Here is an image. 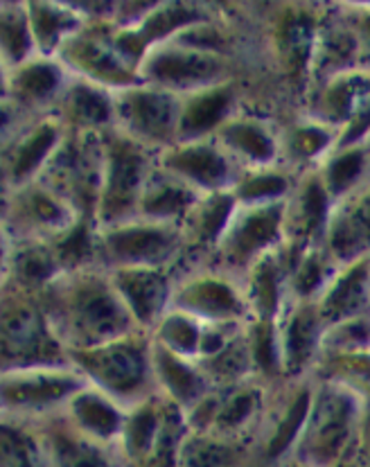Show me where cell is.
I'll use <instances>...</instances> for the list:
<instances>
[{
  "label": "cell",
  "instance_id": "obj_1",
  "mask_svg": "<svg viewBox=\"0 0 370 467\" xmlns=\"http://www.w3.org/2000/svg\"><path fill=\"white\" fill-rule=\"evenodd\" d=\"M140 159L129 147H116L111 156V181H108L107 211H125L139 188Z\"/></svg>",
  "mask_w": 370,
  "mask_h": 467
},
{
  "label": "cell",
  "instance_id": "obj_2",
  "mask_svg": "<svg viewBox=\"0 0 370 467\" xmlns=\"http://www.w3.org/2000/svg\"><path fill=\"white\" fill-rule=\"evenodd\" d=\"M151 73L163 82H199V79H208L215 75V64L208 61L206 57L168 52V55L156 57L151 64Z\"/></svg>",
  "mask_w": 370,
  "mask_h": 467
},
{
  "label": "cell",
  "instance_id": "obj_3",
  "mask_svg": "<svg viewBox=\"0 0 370 467\" xmlns=\"http://www.w3.org/2000/svg\"><path fill=\"white\" fill-rule=\"evenodd\" d=\"M108 246L122 260H156L168 251L170 240L160 231H125L113 235Z\"/></svg>",
  "mask_w": 370,
  "mask_h": 467
},
{
  "label": "cell",
  "instance_id": "obj_4",
  "mask_svg": "<svg viewBox=\"0 0 370 467\" xmlns=\"http://www.w3.org/2000/svg\"><path fill=\"white\" fill-rule=\"evenodd\" d=\"M129 118L134 127L147 136H163L170 129L172 109L163 95L140 93L129 99Z\"/></svg>",
  "mask_w": 370,
  "mask_h": 467
},
{
  "label": "cell",
  "instance_id": "obj_5",
  "mask_svg": "<svg viewBox=\"0 0 370 467\" xmlns=\"http://www.w3.org/2000/svg\"><path fill=\"white\" fill-rule=\"evenodd\" d=\"M122 289L140 318L154 317L160 307V300L165 298L163 280L156 278L154 274H125Z\"/></svg>",
  "mask_w": 370,
  "mask_h": 467
},
{
  "label": "cell",
  "instance_id": "obj_6",
  "mask_svg": "<svg viewBox=\"0 0 370 467\" xmlns=\"http://www.w3.org/2000/svg\"><path fill=\"white\" fill-rule=\"evenodd\" d=\"M98 373L113 389H131L140 382V357L131 348H118L104 355L102 359L95 361Z\"/></svg>",
  "mask_w": 370,
  "mask_h": 467
},
{
  "label": "cell",
  "instance_id": "obj_7",
  "mask_svg": "<svg viewBox=\"0 0 370 467\" xmlns=\"http://www.w3.org/2000/svg\"><path fill=\"white\" fill-rule=\"evenodd\" d=\"M79 317H82V326H87L93 332H113L120 327V309L113 303L111 296L104 292H87L77 300Z\"/></svg>",
  "mask_w": 370,
  "mask_h": 467
},
{
  "label": "cell",
  "instance_id": "obj_8",
  "mask_svg": "<svg viewBox=\"0 0 370 467\" xmlns=\"http://www.w3.org/2000/svg\"><path fill=\"white\" fill-rule=\"evenodd\" d=\"M172 165L206 185L220 183L226 176L224 161H221L215 151L203 150V147H194V150L181 151V154L172 161Z\"/></svg>",
  "mask_w": 370,
  "mask_h": 467
},
{
  "label": "cell",
  "instance_id": "obj_9",
  "mask_svg": "<svg viewBox=\"0 0 370 467\" xmlns=\"http://www.w3.org/2000/svg\"><path fill=\"white\" fill-rule=\"evenodd\" d=\"M47 459L52 467H113L95 447L66 436L57 438Z\"/></svg>",
  "mask_w": 370,
  "mask_h": 467
},
{
  "label": "cell",
  "instance_id": "obj_10",
  "mask_svg": "<svg viewBox=\"0 0 370 467\" xmlns=\"http://www.w3.org/2000/svg\"><path fill=\"white\" fill-rule=\"evenodd\" d=\"M276 226H278V213L276 211H267L253 214L251 219H246L242 223L240 233L235 235V249L240 255H249L253 254L255 249L267 244L273 235H276Z\"/></svg>",
  "mask_w": 370,
  "mask_h": 467
},
{
  "label": "cell",
  "instance_id": "obj_11",
  "mask_svg": "<svg viewBox=\"0 0 370 467\" xmlns=\"http://www.w3.org/2000/svg\"><path fill=\"white\" fill-rule=\"evenodd\" d=\"M226 107H229V95L226 93L203 95V98H199L197 102H192V107L188 109L183 127L192 133L206 131V129H211L212 125L220 122V118L224 116Z\"/></svg>",
  "mask_w": 370,
  "mask_h": 467
},
{
  "label": "cell",
  "instance_id": "obj_12",
  "mask_svg": "<svg viewBox=\"0 0 370 467\" xmlns=\"http://www.w3.org/2000/svg\"><path fill=\"white\" fill-rule=\"evenodd\" d=\"M75 409H77L79 420L84 422L88 431L98 433V436H113L118 431L120 418L102 400L93 398V395H84V398L77 400V407Z\"/></svg>",
  "mask_w": 370,
  "mask_h": 467
},
{
  "label": "cell",
  "instance_id": "obj_13",
  "mask_svg": "<svg viewBox=\"0 0 370 467\" xmlns=\"http://www.w3.org/2000/svg\"><path fill=\"white\" fill-rule=\"evenodd\" d=\"M307 409H310V398H307V393H303L301 398L296 400V404H293L292 411H289V416L284 418L283 425H280L276 436L269 441V445H267L269 459H278L280 454H284V451L289 450L292 441L296 438L298 429H301L303 422H305Z\"/></svg>",
  "mask_w": 370,
  "mask_h": 467
},
{
  "label": "cell",
  "instance_id": "obj_14",
  "mask_svg": "<svg viewBox=\"0 0 370 467\" xmlns=\"http://www.w3.org/2000/svg\"><path fill=\"white\" fill-rule=\"evenodd\" d=\"M156 441V418L151 413H139L127 429V454L136 461H145L149 456Z\"/></svg>",
  "mask_w": 370,
  "mask_h": 467
},
{
  "label": "cell",
  "instance_id": "obj_15",
  "mask_svg": "<svg viewBox=\"0 0 370 467\" xmlns=\"http://www.w3.org/2000/svg\"><path fill=\"white\" fill-rule=\"evenodd\" d=\"M188 300L194 305L197 309L208 314H231L237 309V300L232 298V294L224 285H215V283H206L201 287L192 289L188 294Z\"/></svg>",
  "mask_w": 370,
  "mask_h": 467
},
{
  "label": "cell",
  "instance_id": "obj_16",
  "mask_svg": "<svg viewBox=\"0 0 370 467\" xmlns=\"http://www.w3.org/2000/svg\"><path fill=\"white\" fill-rule=\"evenodd\" d=\"M364 275L366 274H364V269L359 266V269H355L353 274L339 285V289H336V292L332 294V298L327 300V307L332 309V314L341 317V314H348L359 307V300H364V283H366Z\"/></svg>",
  "mask_w": 370,
  "mask_h": 467
},
{
  "label": "cell",
  "instance_id": "obj_17",
  "mask_svg": "<svg viewBox=\"0 0 370 467\" xmlns=\"http://www.w3.org/2000/svg\"><path fill=\"white\" fill-rule=\"evenodd\" d=\"M229 140L240 150H244L249 156H253V159H269L273 151L269 138L255 127H232L229 131Z\"/></svg>",
  "mask_w": 370,
  "mask_h": 467
},
{
  "label": "cell",
  "instance_id": "obj_18",
  "mask_svg": "<svg viewBox=\"0 0 370 467\" xmlns=\"http://www.w3.org/2000/svg\"><path fill=\"white\" fill-rule=\"evenodd\" d=\"M55 142V131L52 129H41L30 142H26L21 151L16 156V165H14V174L23 176L26 171H30L46 156V151L50 150V145Z\"/></svg>",
  "mask_w": 370,
  "mask_h": 467
},
{
  "label": "cell",
  "instance_id": "obj_19",
  "mask_svg": "<svg viewBox=\"0 0 370 467\" xmlns=\"http://www.w3.org/2000/svg\"><path fill=\"white\" fill-rule=\"evenodd\" d=\"M190 194L181 188H174V185H163V188L154 190L149 197L145 199V211L151 214H170L179 213L188 206Z\"/></svg>",
  "mask_w": 370,
  "mask_h": 467
},
{
  "label": "cell",
  "instance_id": "obj_20",
  "mask_svg": "<svg viewBox=\"0 0 370 467\" xmlns=\"http://www.w3.org/2000/svg\"><path fill=\"white\" fill-rule=\"evenodd\" d=\"M312 343H314V321H312L307 314L296 317V321L292 323L287 335V350L292 355L293 361H303L312 350Z\"/></svg>",
  "mask_w": 370,
  "mask_h": 467
},
{
  "label": "cell",
  "instance_id": "obj_21",
  "mask_svg": "<svg viewBox=\"0 0 370 467\" xmlns=\"http://www.w3.org/2000/svg\"><path fill=\"white\" fill-rule=\"evenodd\" d=\"M160 366H163L165 379H168V384L172 386V390L179 395V398L188 400L197 393L199 382L194 379V375L190 373L185 366L177 364V361H172L170 357H163V359H160Z\"/></svg>",
  "mask_w": 370,
  "mask_h": 467
},
{
  "label": "cell",
  "instance_id": "obj_22",
  "mask_svg": "<svg viewBox=\"0 0 370 467\" xmlns=\"http://www.w3.org/2000/svg\"><path fill=\"white\" fill-rule=\"evenodd\" d=\"M73 109L84 118V120L99 122L108 118L107 99H104L99 93H95V90H88V88L75 90Z\"/></svg>",
  "mask_w": 370,
  "mask_h": 467
},
{
  "label": "cell",
  "instance_id": "obj_23",
  "mask_svg": "<svg viewBox=\"0 0 370 467\" xmlns=\"http://www.w3.org/2000/svg\"><path fill=\"white\" fill-rule=\"evenodd\" d=\"M57 82L59 79H57L55 68H50V66H32L21 78V88L32 98H44L55 88Z\"/></svg>",
  "mask_w": 370,
  "mask_h": 467
},
{
  "label": "cell",
  "instance_id": "obj_24",
  "mask_svg": "<svg viewBox=\"0 0 370 467\" xmlns=\"http://www.w3.org/2000/svg\"><path fill=\"white\" fill-rule=\"evenodd\" d=\"M229 211H231L229 199H217V202H212L211 206L203 211L201 219H199V235H201L203 240L215 237L217 233H220V228L224 226L226 217H229Z\"/></svg>",
  "mask_w": 370,
  "mask_h": 467
},
{
  "label": "cell",
  "instance_id": "obj_25",
  "mask_svg": "<svg viewBox=\"0 0 370 467\" xmlns=\"http://www.w3.org/2000/svg\"><path fill=\"white\" fill-rule=\"evenodd\" d=\"M231 456L229 451L221 450V447H208L201 445L197 450L188 451L181 467H229Z\"/></svg>",
  "mask_w": 370,
  "mask_h": 467
},
{
  "label": "cell",
  "instance_id": "obj_26",
  "mask_svg": "<svg viewBox=\"0 0 370 467\" xmlns=\"http://www.w3.org/2000/svg\"><path fill=\"white\" fill-rule=\"evenodd\" d=\"M68 389H73V384L66 382V379H57V382H46L41 379L39 384H21L16 389L18 400H52V398H61Z\"/></svg>",
  "mask_w": 370,
  "mask_h": 467
},
{
  "label": "cell",
  "instance_id": "obj_27",
  "mask_svg": "<svg viewBox=\"0 0 370 467\" xmlns=\"http://www.w3.org/2000/svg\"><path fill=\"white\" fill-rule=\"evenodd\" d=\"M359 170H362V154H359V151L339 159L334 165H332V171H330L332 188L334 190L348 188V185L355 181V176L359 174Z\"/></svg>",
  "mask_w": 370,
  "mask_h": 467
},
{
  "label": "cell",
  "instance_id": "obj_28",
  "mask_svg": "<svg viewBox=\"0 0 370 467\" xmlns=\"http://www.w3.org/2000/svg\"><path fill=\"white\" fill-rule=\"evenodd\" d=\"M278 280H276V271L273 266H264L262 271L258 274L255 278V296H258L260 307L264 312H272L276 307V296H278V289H276Z\"/></svg>",
  "mask_w": 370,
  "mask_h": 467
},
{
  "label": "cell",
  "instance_id": "obj_29",
  "mask_svg": "<svg viewBox=\"0 0 370 467\" xmlns=\"http://www.w3.org/2000/svg\"><path fill=\"white\" fill-rule=\"evenodd\" d=\"M284 190L283 179L278 176H260V179H251L242 188V197L244 199H260V197H273Z\"/></svg>",
  "mask_w": 370,
  "mask_h": 467
},
{
  "label": "cell",
  "instance_id": "obj_30",
  "mask_svg": "<svg viewBox=\"0 0 370 467\" xmlns=\"http://www.w3.org/2000/svg\"><path fill=\"white\" fill-rule=\"evenodd\" d=\"M165 337L172 346L181 348V350H194L199 341L197 330L188 321H170L168 327H165Z\"/></svg>",
  "mask_w": 370,
  "mask_h": 467
},
{
  "label": "cell",
  "instance_id": "obj_31",
  "mask_svg": "<svg viewBox=\"0 0 370 467\" xmlns=\"http://www.w3.org/2000/svg\"><path fill=\"white\" fill-rule=\"evenodd\" d=\"M325 214V194L319 185H310L305 192V222L307 228L321 226Z\"/></svg>",
  "mask_w": 370,
  "mask_h": 467
},
{
  "label": "cell",
  "instance_id": "obj_32",
  "mask_svg": "<svg viewBox=\"0 0 370 467\" xmlns=\"http://www.w3.org/2000/svg\"><path fill=\"white\" fill-rule=\"evenodd\" d=\"M3 32H5V46L9 47V52H12L14 57H23L26 55V47H27V39H26V30H23L18 23H9L5 21L3 26Z\"/></svg>",
  "mask_w": 370,
  "mask_h": 467
},
{
  "label": "cell",
  "instance_id": "obj_33",
  "mask_svg": "<svg viewBox=\"0 0 370 467\" xmlns=\"http://www.w3.org/2000/svg\"><path fill=\"white\" fill-rule=\"evenodd\" d=\"M325 133H321L319 129H305V131H301L296 136V150L301 151V154L310 156L314 154V151H319L321 147L325 145Z\"/></svg>",
  "mask_w": 370,
  "mask_h": 467
},
{
  "label": "cell",
  "instance_id": "obj_34",
  "mask_svg": "<svg viewBox=\"0 0 370 467\" xmlns=\"http://www.w3.org/2000/svg\"><path fill=\"white\" fill-rule=\"evenodd\" d=\"M249 411H251V398L242 395L240 400H235V402H232L231 407L221 413V418H220L221 425H229V427L240 425V422L249 416Z\"/></svg>",
  "mask_w": 370,
  "mask_h": 467
},
{
  "label": "cell",
  "instance_id": "obj_35",
  "mask_svg": "<svg viewBox=\"0 0 370 467\" xmlns=\"http://www.w3.org/2000/svg\"><path fill=\"white\" fill-rule=\"evenodd\" d=\"M61 254H64L66 260L73 262L87 254V235H84V231L75 233V235L64 244V251H61Z\"/></svg>",
  "mask_w": 370,
  "mask_h": 467
},
{
  "label": "cell",
  "instance_id": "obj_36",
  "mask_svg": "<svg viewBox=\"0 0 370 467\" xmlns=\"http://www.w3.org/2000/svg\"><path fill=\"white\" fill-rule=\"evenodd\" d=\"M321 280V266L316 265L314 260H310L305 265V269L301 271V278H298V287H301V292H312V289L319 285Z\"/></svg>",
  "mask_w": 370,
  "mask_h": 467
},
{
  "label": "cell",
  "instance_id": "obj_37",
  "mask_svg": "<svg viewBox=\"0 0 370 467\" xmlns=\"http://www.w3.org/2000/svg\"><path fill=\"white\" fill-rule=\"evenodd\" d=\"M32 213L39 219H44V222H57V219H59V208L52 202H47L46 197H41V194L35 197V202H32Z\"/></svg>",
  "mask_w": 370,
  "mask_h": 467
},
{
  "label": "cell",
  "instance_id": "obj_38",
  "mask_svg": "<svg viewBox=\"0 0 370 467\" xmlns=\"http://www.w3.org/2000/svg\"><path fill=\"white\" fill-rule=\"evenodd\" d=\"M23 271H26L27 275H32V278H41V275H46L47 271H50V265L46 262V257L30 255L23 262Z\"/></svg>",
  "mask_w": 370,
  "mask_h": 467
},
{
  "label": "cell",
  "instance_id": "obj_39",
  "mask_svg": "<svg viewBox=\"0 0 370 467\" xmlns=\"http://www.w3.org/2000/svg\"><path fill=\"white\" fill-rule=\"evenodd\" d=\"M258 359H260V364H264V366H269L273 361L272 332L269 330H260V335H258Z\"/></svg>",
  "mask_w": 370,
  "mask_h": 467
},
{
  "label": "cell",
  "instance_id": "obj_40",
  "mask_svg": "<svg viewBox=\"0 0 370 467\" xmlns=\"http://www.w3.org/2000/svg\"><path fill=\"white\" fill-rule=\"evenodd\" d=\"M370 125V104L366 107V111L362 113V116L357 118V122H355V127L350 129V133H348V140H353V138H357L359 133L364 131V129H366Z\"/></svg>",
  "mask_w": 370,
  "mask_h": 467
},
{
  "label": "cell",
  "instance_id": "obj_41",
  "mask_svg": "<svg viewBox=\"0 0 370 467\" xmlns=\"http://www.w3.org/2000/svg\"><path fill=\"white\" fill-rule=\"evenodd\" d=\"M366 27H368V35H370V21L366 23Z\"/></svg>",
  "mask_w": 370,
  "mask_h": 467
}]
</instances>
